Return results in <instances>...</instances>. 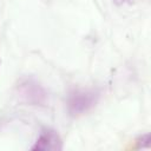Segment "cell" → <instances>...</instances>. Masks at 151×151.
<instances>
[{"label":"cell","instance_id":"6da1fadb","mask_svg":"<svg viewBox=\"0 0 151 151\" xmlns=\"http://www.w3.org/2000/svg\"><path fill=\"white\" fill-rule=\"evenodd\" d=\"M17 92L20 99L31 105L44 106L47 103L46 90L33 78H25L19 81Z\"/></svg>","mask_w":151,"mask_h":151},{"label":"cell","instance_id":"7a4b0ae2","mask_svg":"<svg viewBox=\"0 0 151 151\" xmlns=\"http://www.w3.org/2000/svg\"><path fill=\"white\" fill-rule=\"evenodd\" d=\"M98 100V93L94 91L76 90L68 94L67 111L71 116H79L92 109Z\"/></svg>","mask_w":151,"mask_h":151},{"label":"cell","instance_id":"3957f363","mask_svg":"<svg viewBox=\"0 0 151 151\" xmlns=\"http://www.w3.org/2000/svg\"><path fill=\"white\" fill-rule=\"evenodd\" d=\"M61 149V139L57 131L52 129L41 130L35 144L31 147L32 151H59Z\"/></svg>","mask_w":151,"mask_h":151},{"label":"cell","instance_id":"277c9868","mask_svg":"<svg viewBox=\"0 0 151 151\" xmlns=\"http://www.w3.org/2000/svg\"><path fill=\"white\" fill-rule=\"evenodd\" d=\"M150 142H151V136L150 133H145L142 134L138 139H137V147H149L150 146Z\"/></svg>","mask_w":151,"mask_h":151},{"label":"cell","instance_id":"5b68a950","mask_svg":"<svg viewBox=\"0 0 151 151\" xmlns=\"http://www.w3.org/2000/svg\"><path fill=\"white\" fill-rule=\"evenodd\" d=\"M113 1H114L116 4H118V5H120V4H124L126 0H113Z\"/></svg>","mask_w":151,"mask_h":151},{"label":"cell","instance_id":"8992f818","mask_svg":"<svg viewBox=\"0 0 151 151\" xmlns=\"http://www.w3.org/2000/svg\"><path fill=\"white\" fill-rule=\"evenodd\" d=\"M0 64H1V61H0Z\"/></svg>","mask_w":151,"mask_h":151}]
</instances>
